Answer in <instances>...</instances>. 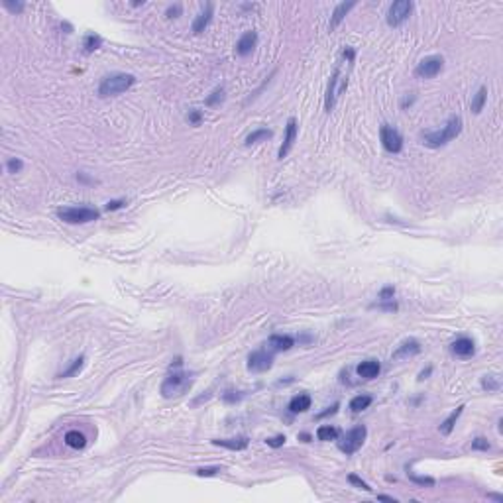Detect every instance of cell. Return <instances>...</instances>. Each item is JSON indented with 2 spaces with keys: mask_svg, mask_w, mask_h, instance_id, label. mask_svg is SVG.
<instances>
[{
  "mask_svg": "<svg viewBox=\"0 0 503 503\" xmlns=\"http://www.w3.org/2000/svg\"><path fill=\"white\" fill-rule=\"evenodd\" d=\"M356 59V51L354 47H344L340 53V59L336 61V67H334V73L328 81V89H326V99H325V108L326 112H330L336 104V99L340 97L342 92L348 87V77L352 73V67H354Z\"/></svg>",
  "mask_w": 503,
  "mask_h": 503,
  "instance_id": "obj_1",
  "label": "cell"
},
{
  "mask_svg": "<svg viewBox=\"0 0 503 503\" xmlns=\"http://www.w3.org/2000/svg\"><path fill=\"white\" fill-rule=\"evenodd\" d=\"M460 132H462V118H460V116H450L448 122L444 124L441 130L423 134V144H425L427 148H432V149L443 148V146H446L448 142H452L454 138H458Z\"/></svg>",
  "mask_w": 503,
  "mask_h": 503,
  "instance_id": "obj_2",
  "label": "cell"
},
{
  "mask_svg": "<svg viewBox=\"0 0 503 503\" xmlns=\"http://www.w3.org/2000/svg\"><path fill=\"white\" fill-rule=\"evenodd\" d=\"M136 83V77L130 73H112L104 77L103 83L99 85V97L101 99H108V97H116L122 95L124 90H128Z\"/></svg>",
  "mask_w": 503,
  "mask_h": 503,
  "instance_id": "obj_3",
  "label": "cell"
},
{
  "mask_svg": "<svg viewBox=\"0 0 503 503\" xmlns=\"http://www.w3.org/2000/svg\"><path fill=\"white\" fill-rule=\"evenodd\" d=\"M193 385V373H185V371L171 370V373L163 380L162 384V395L165 399L183 395L189 387Z\"/></svg>",
  "mask_w": 503,
  "mask_h": 503,
  "instance_id": "obj_4",
  "label": "cell"
},
{
  "mask_svg": "<svg viewBox=\"0 0 503 503\" xmlns=\"http://www.w3.org/2000/svg\"><path fill=\"white\" fill-rule=\"evenodd\" d=\"M57 216L67 224H87L97 221L101 212L90 207H63L57 210Z\"/></svg>",
  "mask_w": 503,
  "mask_h": 503,
  "instance_id": "obj_5",
  "label": "cell"
},
{
  "mask_svg": "<svg viewBox=\"0 0 503 503\" xmlns=\"http://www.w3.org/2000/svg\"><path fill=\"white\" fill-rule=\"evenodd\" d=\"M366 436H368V429H366L364 425H358V427L350 429L348 432H344L342 438L338 441L340 452H344L346 456L356 454V452L362 448V444L366 443Z\"/></svg>",
  "mask_w": 503,
  "mask_h": 503,
  "instance_id": "obj_6",
  "label": "cell"
},
{
  "mask_svg": "<svg viewBox=\"0 0 503 503\" xmlns=\"http://www.w3.org/2000/svg\"><path fill=\"white\" fill-rule=\"evenodd\" d=\"M411 12H413V2L411 0H397L387 10V24L393 26V28H397L403 22L409 20Z\"/></svg>",
  "mask_w": 503,
  "mask_h": 503,
  "instance_id": "obj_7",
  "label": "cell"
},
{
  "mask_svg": "<svg viewBox=\"0 0 503 503\" xmlns=\"http://www.w3.org/2000/svg\"><path fill=\"white\" fill-rule=\"evenodd\" d=\"M443 67H444L443 55H429V57L419 61V65L415 69V75L421 77V79H432V77H436V75L443 71Z\"/></svg>",
  "mask_w": 503,
  "mask_h": 503,
  "instance_id": "obj_8",
  "label": "cell"
},
{
  "mask_svg": "<svg viewBox=\"0 0 503 503\" xmlns=\"http://www.w3.org/2000/svg\"><path fill=\"white\" fill-rule=\"evenodd\" d=\"M380 140H382V146L389 153H399L401 149H403V136L393 126H389V124H382V128H380Z\"/></svg>",
  "mask_w": 503,
  "mask_h": 503,
  "instance_id": "obj_9",
  "label": "cell"
},
{
  "mask_svg": "<svg viewBox=\"0 0 503 503\" xmlns=\"http://www.w3.org/2000/svg\"><path fill=\"white\" fill-rule=\"evenodd\" d=\"M271 366H273V352L267 350V348L266 350H256L248 358V370L254 371V373L267 371Z\"/></svg>",
  "mask_w": 503,
  "mask_h": 503,
  "instance_id": "obj_10",
  "label": "cell"
},
{
  "mask_svg": "<svg viewBox=\"0 0 503 503\" xmlns=\"http://www.w3.org/2000/svg\"><path fill=\"white\" fill-rule=\"evenodd\" d=\"M297 140V120L295 118H289L287 120V126H285V138H283V144L279 151H277V158L283 160V158H287V153L291 151L293 148V144H295Z\"/></svg>",
  "mask_w": 503,
  "mask_h": 503,
  "instance_id": "obj_11",
  "label": "cell"
},
{
  "mask_svg": "<svg viewBox=\"0 0 503 503\" xmlns=\"http://www.w3.org/2000/svg\"><path fill=\"white\" fill-rule=\"evenodd\" d=\"M267 350H271L273 354L275 352H287L293 348V338L287 336V334H273L267 338Z\"/></svg>",
  "mask_w": 503,
  "mask_h": 503,
  "instance_id": "obj_12",
  "label": "cell"
},
{
  "mask_svg": "<svg viewBox=\"0 0 503 503\" xmlns=\"http://www.w3.org/2000/svg\"><path fill=\"white\" fill-rule=\"evenodd\" d=\"M356 6V0H350V2H340L336 8H334V12H332V18H330V24H328V30H336L338 26H340V22L348 16V12L352 10Z\"/></svg>",
  "mask_w": 503,
  "mask_h": 503,
  "instance_id": "obj_13",
  "label": "cell"
},
{
  "mask_svg": "<svg viewBox=\"0 0 503 503\" xmlns=\"http://www.w3.org/2000/svg\"><path fill=\"white\" fill-rule=\"evenodd\" d=\"M450 350H452V354L458 356V358H470V356H474V352H476V346H474L472 338L462 336V338L452 342Z\"/></svg>",
  "mask_w": 503,
  "mask_h": 503,
  "instance_id": "obj_14",
  "label": "cell"
},
{
  "mask_svg": "<svg viewBox=\"0 0 503 503\" xmlns=\"http://www.w3.org/2000/svg\"><path fill=\"white\" fill-rule=\"evenodd\" d=\"M256 44H258V34L256 32L252 30V32H246L240 40H238V44H236V53L238 55H250L252 51H254V47H256Z\"/></svg>",
  "mask_w": 503,
  "mask_h": 503,
  "instance_id": "obj_15",
  "label": "cell"
},
{
  "mask_svg": "<svg viewBox=\"0 0 503 503\" xmlns=\"http://www.w3.org/2000/svg\"><path fill=\"white\" fill-rule=\"evenodd\" d=\"M358 375L360 378H364V380H373V378H378L380 375V371H382V364L378 362V360H364L362 364H358Z\"/></svg>",
  "mask_w": 503,
  "mask_h": 503,
  "instance_id": "obj_16",
  "label": "cell"
},
{
  "mask_svg": "<svg viewBox=\"0 0 503 503\" xmlns=\"http://www.w3.org/2000/svg\"><path fill=\"white\" fill-rule=\"evenodd\" d=\"M421 352V344L419 340H415V338H409V340H405L401 344L399 348L391 354L393 360H401V358H411V356H417Z\"/></svg>",
  "mask_w": 503,
  "mask_h": 503,
  "instance_id": "obj_17",
  "label": "cell"
},
{
  "mask_svg": "<svg viewBox=\"0 0 503 503\" xmlns=\"http://www.w3.org/2000/svg\"><path fill=\"white\" fill-rule=\"evenodd\" d=\"M212 12H214V6H212V2H208L207 6H205V10L197 16L195 22H193V32L195 34L205 32V28H207L208 24H210V20H212Z\"/></svg>",
  "mask_w": 503,
  "mask_h": 503,
  "instance_id": "obj_18",
  "label": "cell"
},
{
  "mask_svg": "<svg viewBox=\"0 0 503 503\" xmlns=\"http://www.w3.org/2000/svg\"><path fill=\"white\" fill-rule=\"evenodd\" d=\"M212 444L228 448V450H244V448H248L250 441L246 436H238V438H216V441H212Z\"/></svg>",
  "mask_w": 503,
  "mask_h": 503,
  "instance_id": "obj_19",
  "label": "cell"
},
{
  "mask_svg": "<svg viewBox=\"0 0 503 503\" xmlns=\"http://www.w3.org/2000/svg\"><path fill=\"white\" fill-rule=\"evenodd\" d=\"M307 409H311V395H307V393H299L289 401L291 413H305Z\"/></svg>",
  "mask_w": 503,
  "mask_h": 503,
  "instance_id": "obj_20",
  "label": "cell"
},
{
  "mask_svg": "<svg viewBox=\"0 0 503 503\" xmlns=\"http://www.w3.org/2000/svg\"><path fill=\"white\" fill-rule=\"evenodd\" d=\"M65 444L75 448V450H81V448L87 446V436L83 432H79V430H69L65 434Z\"/></svg>",
  "mask_w": 503,
  "mask_h": 503,
  "instance_id": "obj_21",
  "label": "cell"
},
{
  "mask_svg": "<svg viewBox=\"0 0 503 503\" xmlns=\"http://www.w3.org/2000/svg\"><path fill=\"white\" fill-rule=\"evenodd\" d=\"M462 411H464V405H460V407H456L452 413L448 415L446 419H444L443 423H441V432L443 434H450L452 432V429H454V425H456V421L460 419V415H462Z\"/></svg>",
  "mask_w": 503,
  "mask_h": 503,
  "instance_id": "obj_22",
  "label": "cell"
},
{
  "mask_svg": "<svg viewBox=\"0 0 503 503\" xmlns=\"http://www.w3.org/2000/svg\"><path fill=\"white\" fill-rule=\"evenodd\" d=\"M317 438L323 441V443H328V441H336L338 438V429L332 427V425H323L317 429Z\"/></svg>",
  "mask_w": 503,
  "mask_h": 503,
  "instance_id": "obj_23",
  "label": "cell"
},
{
  "mask_svg": "<svg viewBox=\"0 0 503 503\" xmlns=\"http://www.w3.org/2000/svg\"><path fill=\"white\" fill-rule=\"evenodd\" d=\"M273 136L271 130H267V128H260V130H254V132L246 138V146H254V144H260V142H266Z\"/></svg>",
  "mask_w": 503,
  "mask_h": 503,
  "instance_id": "obj_24",
  "label": "cell"
},
{
  "mask_svg": "<svg viewBox=\"0 0 503 503\" xmlns=\"http://www.w3.org/2000/svg\"><path fill=\"white\" fill-rule=\"evenodd\" d=\"M486 101H488V89H486V87H482V89L476 92V97H474V101H472V112L474 114H480V112L484 110Z\"/></svg>",
  "mask_w": 503,
  "mask_h": 503,
  "instance_id": "obj_25",
  "label": "cell"
},
{
  "mask_svg": "<svg viewBox=\"0 0 503 503\" xmlns=\"http://www.w3.org/2000/svg\"><path fill=\"white\" fill-rule=\"evenodd\" d=\"M371 395H356L352 397L350 401V409L354 411V413H360V411H364V409H368L371 405Z\"/></svg>",
  "mask_w": 503,
  "mask_h": 503,
  "instance_id": "obj_26",
  "label": "cell"
},
{
  "mask_svg": "<svg viewBox=\"0 0 503 503\" xmlns=\"http://www.w3.org/2000/svg\"><path fill=\"white\" fill-rule=\"evenodd\" d=\"M101 45H103V38H101V36H97V34H89V36L85 38V42H83V47H85V51H87V53L97 51Z\"/></svg>",
  "mask_w": 503,
  "mask_h": 503,
  "instance_id": "obj_27",
  "label": "cell"
},
{
  "mask_svg": "<svg viewBox=\"0 0 503 503\" xmlns=\"http://www.w3.org/2000/svg\"><path fill=\"white\" fill-rule=\"evenodd\" d=\"M224 99H226V90H224V87H216V89L207 97L205 103H207V106H216V104H221Z\"/></svg>",
  "mask_w": 503,
  "mask_h": 503,
  "instance_id": "obj_28",
  "label": "cell"
},
{
  "mask_svg": "<svg viewBox=\"0 0 503 503\" xmlns=\"http://www.w3.org/2000/svg\"><path fill=\"white\" fill-rule=\"evenodd\" d=\"M83 364H85V356H79L77 360H73V364L67 368L65 371H61L59 375L57 378H71V375H75L77 371H81V368H83Z\"/></svg>",
  "mask_w": 503,
  "mask_h": 503,
  "instance_id": "obj_29",
  "label": "cell"
},
{
  "mask_svg": "<svg viewBox=\"0 0 503 503\" xmlns=\"http://www.w3.org/2000/svg\"><path fill=\"white\" fill-rule=\"evenodd\" d=\"M482 387L486 391H497L499 389V380L495 375H486V378H482Z\"/></svg>",
  "mask_w": 503,
  "mask_h": 503,
  "instance_id": "obj_30",
  "label": "cell"
},
{
  "mask_svg": "<svg viewBox=\"0 0 503 503\" xmlns=\"http://www.w3.org/2000/svg\"><path fill=\"white\" fill-rule=\"evenodd\" d=\"M472 450H480V452H488V450H489V443H488V438H484V436H478V438H474V441H472Z\"/></svg>",
  "mask_w": 503,
  "mask_h": 503,
  "instance_id": "obj_31",
  "label": "cell"
},
{
  "mask_svg": "<svg viewBox=\"0 0 503 503\" xmlns=\"http://www.w3.org/2000/svg\"><path fill=\"white\" fill-rule=\"evenodd\" d=\"M4 8H8L12 14H20L24 10V2H10V0H2Z\"/></svg>",
  "mask_w": 503,
  "mask_h": 503,
  "instance_id": "obj_32",
  "label": "cell"
},
{
  "mask_svg": "<svg viewBox=\"0 0 503 503\" xmlns=\"http://www.w3.org/2000/svg\"><path fill=\"white\" fill-rule=\"evenodd\" d=\"M348 480H350V484H354V486H358V488H360V489H364V491H371L370 486H368V484H366L364 480H360V478H358L356 474H350V476H348Z\"/></svg>",
  "mask_w": 503,
  "mask_h": 503,
  "instance_id": "obj_33",
  "label": "cell"
},
{
  "mask_svg": "<svg viewBox=\"0 0 503 503\" xmlns=\"http://www.w3.org/2000/svg\"><path fill=\"white\" fill-rule=\"evenodd\" d=\"M285 436L283 434H277V436H271V438H266V444L267 446H271V448H279V446H283L285 444Z\"/></svg>",
  "mask_w": 503,
  "mask_h": 503,
  "instance_id": "obj_34",
  "label": "cell"
},
{
  "mask_svg": "<svg viewBox=\"0 0 503 503\" xmlns=\"http://www.w3.org/2000/svg\"><path fill=\"white\" fill-rule=\"evenodd\" d=\"M6 167H8L10 173H18V171L24 167V163H22V160H18V158H12V160H8Z\"/></svg>",
  "mask_w": 503,
  "mask_h": 503,
  "instance_id": "obj_35",
  "label": "cell"
},
{
  "mask_svg": "<svg viewBox=\"0 0 503 503\" xmlns=\"http://www.w3.org/2000/svg\"><path fill=\"white\" fill-rule=\"evenodd\" d=\"M218 472H221L218 466H212V468H199V470H197V476H201V478H210V476H216Z\"/></svg>",
  "mask_w": 503,
  "mask_h": 503,
  "instance_id": "obj_36",
  "label": "cell"
},
{
  "mask_svg": "<svg viewBox=\"0 0 503 503\" xmlns=\"http://www.w3.org/2000/svg\"><path fill=\"white\" fill-rule=\"evenodd\" d=\"M393 295H395V289L389 285V287H384L382 293H380V301H393Z\"/></svg>",
  "mask_w": 503,
  "mask_h": 503,
  "instance_id": "obj_37",
  "label": "cell"
},
{
  "mask_svg": "<svg viewBox=\"0 0 503 503\" xmlns=\"http://www.w3.org/2000/svg\"><path fill=\"white\" fill-rule=\"evenodd\" d=\"M187 120H189L191 124H195V126H199L201 120H203V112H201V110H191V112L187 114Z\"/></svg>",
  "mask_w": 503,
  "mask_h": 503,
  "instance_id": "obj_38",
  "label": "cell"
},
{
  "mask_svg": "<svg viewBox=\"0 0 503 503\" xmlns=\"http://www.w3.org/2000/svg\"><path fill=\"white\" fill-rule=\"evenodd\" d=\"M179 14H181V4L169 6V8H167V12H165V16H167V18H177Z\"/></svg>",
  "mask_w": 503,
  "mask_h": 503,
  "instance_id": "obj_39",
  "label": "cell"
},
{
  "mask_svg": "<svg viewBox=\"0 0 503 503\" xmlns=\"http://www.w3.org/2000/svg\"><path fill=\"white\" fill-rule=\"evenodd\" d=\"M124 205H126V201H110L106 205V210H116V208H122Z\"/></svg>",
  "mask_w": 503,
  "mask_h": 503,
  "instance_id": "obj_40",
  "label": "cell"
},
{
  "mask_svg": "<svg viewBox=\"0 0 503 503\" xmlns=\"http://www.w3.org/2000/svg\"><path fill=\"white\" fill-rule=\"evenodd\" d=\"M336 409H338V403H334V405H332V407H328L326 411L319 413V419H323V417H326V415H334V413H336Z\"/></svg>",
  "mask_w": 503,
  "mask_h": 503,
  "instance_id": "obj_41",
  "label": "cell"
},
{
  "mask_svg": "<svg viewBox=\"0 0 503 503\" xmlns=\"http://www.w3.org/2000/svg\"><path fill=\"white\" fill-rule=\"evenodd\" d=\"M378 499H382V501H391V503L397 501L395 497H389V495H378Z\"/></svg>",
  "mask_w": 503,
  "mask_h": 503,
  "instance_id": "obj_42",
  "label": "cell"
},
{
  "mask_svg": "<svg viewBox=\"0 0 503 503\" xmlns=\"http://www.w3.org/2000/svg\"><path fill=\"white\" fill-rule=\"evenodd\" d=\"M489 497H491V499H495V501H503V497H501V495H495V493H491Z\"/></svg>",
  "mask_w": 503,
  "mask_h": 503,
  "instance_id": "obj_43",
  "label": "cell"
},
{
  "mask_svg": "<svg viewBox=\"0 0 503 503\" xmlns=\"http://www.w3.org/2000/svg\"><path fill=\"white\" fill-rule=\"evenodd\" d=\"M429 373H430V368H429V370H427V371H423V373H421V375H419V380H425V378H427V375H429Z\"/></svg>",
  "mask_w": 503,
  "mask_h": 503,
  "instance_id": "obj_44",
  "label": "cell"
}]
</instances>
